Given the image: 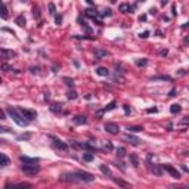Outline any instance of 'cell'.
I'll return each instance as SVG.
<instances>
[{
    "label": "cell",
    "mask_w": 189,
    "mask_h": 189,
    "mask_svg": "<svg viewBox=\"0 0 189 189\" xmlns=\"http://www.w3.org/2000/svg\"><path fill=\"white\" fill-rule=\"evenodd\" d=\"M33 14H34V18H40V7L39 6L33 7Z\"/></svg>",
    "instance_id": "obj_25"
},
{
    "label": "cell",
    "mask_w": 189,
    "mask_h": 189,
    "mask_svg": "<svg viewBox=\"0 0 189 189\" xmlns=\"http://www.w3.org/2000/svg\"><path fill=\"white\" fill-rule=\"evenodd\" d=\"M127 130L130 132V133H137V132H142L143 127H142V126H128Z\"/></svg>",
    "instance_id": "obj_19"
},
{
    "label": "cell",
    "mask_w": 189,
    "mask_h": 189,
    "mask_svg": "<svg viewBox=\"0 0 189 189\" xmlns=\"http://www.w3.org/2000/svg\"><path fill=\"white\" fill-rule=\"evenodd\" d=\"M146 59H142V61H136V65H137V67H143V65H146Z\"/></svg>",
    "instance_id": "obj_33"
},
{
    "label": "cell",
    "mask_w": 189,
    "mask_h": 189,
    "mask_svg": "<svg viewBox=\"0 0 189 189\" xmlns=\"http://www.w3.org/2000/svg\"><path fill=\"white\" fill-rule=\"evenodd\" d=\"M108 52H103V50H96V56L98 58H102V56H108Z\"/></svg>",
    "instance_id": "obj_31"
},
{
    "label": "cell",
    "mask_w": 189,
    "mask_h": 189,
    "mask_svg": "<svg viewBox=\"0 0 189 189\" xmlns=\"http://www.w3.org/2000/svg\"><path fill=\"white\" fill-rule=\"evenodd\" d=\"M93 158H94L93 154H84V155H83V160H84V161H87V162L93 161Z\"/></svg>",
    "instance_id": "obj_24"
},
{
    "label": "cell",
    "mask_w": 189,
    "mask_h": 189,
    "mask_svg": "<svg viewBox=\"0 0 189 189\" xmlns=\"http://www.w3.org/2000/svg\"><path fill=\"white\" fill-rule=\"evenodd\" d=\"M52 141H53V148L58 149V151H61V152H68L69 148H68V145L65 142H62L61 139H58V137H52Z\"/></svg>",
    "instance_id": "obj_4"
},
{
    "label": "cell",
    "mask_w": 189,
    "mask_h": 189,
    "mask_svg": "<svg viewBox=\"0 0 189 189\" xmlns=\"http://www.w3.org/2000/svg\"><path fill=\"white\" fill-rule=\"evenodd\" d=\"M15 22H16L19 27H25V24H27V21H25V16H24V15H18V16H16V19H15Z\"/></svg>",
    "instance_id": "obj_18"
},
{
    "label": "cell",
    "mask_w": 189,
    "mask_h": 189,
    "mask_svg": "<svg viewBox=\"0 0 189 189\" xmlns=\"http://www.w3.org/2000/svg\"><path fill=\"white\" fill-rule=\"evenodd\" d=\"M15 52L14 50H9V49H0V56L3 58V59H12L15 58Z\"/></svg>",
    "instance_id": "obj_9"
},
{
    "label": "cell",
    "mask_w": 189,
    "mask_h": 189,
    "mask_svg": "<svg viewBox=\"0 0 189 189\" xmlns=\"http://www.w3.org/2000/svg\"><path fill=\"white\" fill-rule=\"evenodd\" d=\"M161 56H167V50H162V52H161Z\"/></svg>",
    "instance_id": "obj_44"
},
{
    "label": "cell",
    "mask_w": 189,
    "mask_h": 189,
    "mask_svg": "<svg viewBox=\"0 0 189 189\" xmlns=\"http://www.w3.org/2000/svg\"><path fill=\"white\" fill-rule=\"evenodd\" d=\"M99 169H101V171L103 173V174L109 176V177L112 176V171H111V169H109V167L107 166V164H101V166H99Z\"/></svg>",
    "instance_id": "obj_17"
},
{
    "label": "cell",
    "mask_w": 189,
    "mask_h": 189,
    "mask_svg": "<svg viewBox=\"0 0 189 189\" xmlns=\"http://www.w3.org/2000/svg\"><path fill=\"white\" fill-rule=\"evenodd\" d=\"M126 139H127V141L130 142L132 145H135V146H139V145H141V142H142L139 137H136V136H133V135H130V133H128V135H126Z\"/></svg>",
    "instance_id": "obj_11"
},
{
    "label": "cell",
    "mask_w": 189,
    "mask_h": 189,
    "mask_svg": "<svg viewBox=\"0 0 189 189\" xmlns=\"http://www.w3.org/2000/svg\"><path fill=\"white\" fill-rule=\"evenodd\" d=\"M152 171H154L157 176H161V170H160V167H158V166H154V167H152Z\"/></svg>",
    "instance_id": "obj_32"
},
{
    "label": "cell",
    "mask_w": 189,
    "mask_h": 189,
    "mask_svg": "<svg viewBox=\"0 0 189 189\" xmlns=\"http://www.w3.org/2000/svg\"><path fill=\"white\" fill-rule=\"evenodd\" d=\"M170 188L171 189H189L186 185H171Z\"/></svg>",
    "instance_id": "obj_30"
},
{
    "label": "cell",
    "mask_w": 189,
    "mask_h": 189,
    "mask_svg": "<svg viewBox=\"0 0 189 189\" xmlns=\"http://www.w3.org/2000/svg\"><path fill=\"white\" fill-rule=\"evenodd\" d=\"M6 111H7V114L10 115V118H12V120H14L18 126H21V127H25V126H28V121L22 118V115H21L19 112L14 108V107H7Z\"/></svg>",
    "instance_id": "obj_2"
},
{
    "label": "cell",
    "mask_w": 189,
    "mask_h": 189,
    "mask_svg": "<svg viewBox=\"0 0 189 189\" xmlns=\"http://www.w3.org/2000/svg\"><path fill=\"white\" fill-rule=\"evenodd\" d=\"M0 18L3 19H7L9 18V14H7V7L3 2H0Z\"/></svg>",
    "instance_id": "obj_12"
},
{
    "label": "cell",
    "mask_w": 189,
    "mask_h": 189,
    "mask_svg": "<svg viewBox=\"0 0 189 189\" xmlns=\"http://www.w3.org/2000/svg\"><path fill=\"white\" fill-rule=\"evenodd\" d=\"M130 161L133 162V166H135V167L139 166V160H137V157L136 155H130Z\"/></svg>",
    "instance_id": "obj_26"
},
{
    "label": "cell",
    "mask_w": 189,
    "mask_h": 189,
    "mask_svg": "<svg viewBox=\"0 0 189 189\" xmlns=\"http://www.w3.org/2000/svg\"><path fill=\"white\" fill-rule=\"evenodd\" d=\"M61 182H84L90 183L94 180V176L87 171H73V173H64L59 177Z\"/></svg>",
    "instance_id": "obj_1"
},
{
    "label": "cell",
    "mask_w": 189,
    "mask_h": 189,
    "mask_svg": "<svg viewBox=\"0 0 189 189\" xmlns=\"http://www.w3.org/2000/svg\"><path fill=\"white\" fill-rule=\"evenodd\" d=\"M5 118H6L5 112H3V111H0V120H5Z\"/></svg>",
    "instance_id": "obj_41"
},
{
    "label": "cell",
    "mask_w": 189,
    "mask_h": 189,
    "mask_svg": "<svg viewBox=\"0 0 189 189\" xmlns=\"http://www.w3.org/2000/svg\"><path fill=\"white\" fill-rule=\"evenodd\" d=\"M61 107H62L61 103H59V105H58V103H55V105H52V108H50V109H52L53 112H59V111H61V109H62Z\"/></svg>",
    "instance_id": "obj_27"
},
{
    "label": "cell",
    "mask_w": 189,
    "mask_h": 189,
    "mask_svg": "<svg viewBox=\"0 0 189 189\" xmlns=\"http://www.w3.org/2000/svg\"><path fill=\"white\" fill-rule=\"evenodd\" d=\"M180 105H179V103H173V105H171V107H170V112H171V114H176V112H180Z\"/></svg>",
    "instance_id": "obj_23"
},
{
    "label": "cell",
    "mask_w": 189,
    "mask_h": 189,
    "mask_svg": "<svg viewBox=\"0 0 189 189\" xmlns=\"http://www.w3.org/2000/svg\"><path fill=\"white\" fill-rule=\"evenodd\" d=\"M161 169L166 170L167 173H170V174L173 176V177H176V179H179V177H180V173H179L173 166H170V164H164V166H161Z\"/></svg>",
    "instance_id": "obj_7"
},
{
    "label": "cell",
    "mask_w": 189,
    "mask_h": 189,
    "mask_svg": "<svg viewBox=\"0 0 189 189\" xmlns=\"http://www.w3.org/2000/svg\"><path fill=\"white\" fill-rule=\"evenodd\" d=\"M115 107H117V102L112 101V102H109L108 105L103 108V112H108V111H112V109H115Z\"/></svg>",
    "instance_id": "obj_21"
},
{
    "label": "cell",
    "mask_w": 189,
    "mask_h": 189,
    "mask_svg": "<svg viewBox=\"0 0 189 189\" xmlns=\"http://www.w3.org/2000/svg\"><path fill=\"white\" fill-rule=\"evenodd\" d=\"M148 36H149V33H148V31H145V33H143V34H141V37H143V39H146Z\"/></svg>",
    "instance_id": "obj_43"
},
{
    "label": "cell",
    "mask_w": 189,
    "mask_h": 189,
    "mask_svg": "<svg viewBox=\"0 0 189 189\" xmlns=\"http://www.w3.org/2000/svg\"><path fill=\"white\" fill-rule=\"evenodd\" d=\"M102 16H111V9H105L103 14H102Z\"/></svg>",
    "instance_id": "obj_35"
},
{
    "label": "cell",
    "mask_w": 189,
    "mask_h": 189,
    "mask_svg": "<svg viewBox=\"0 0 189 189\" xmlns=\"http://www.w3.org/2000/svg\"><path fill=\"white\" fill-rule=\"evenodd\" d=\"M9 162H10L9 157L5 154H0V167H6V166H9Z\"/></svg>",
    "instance_id": "obj_15"
},
{
    "label": "cell",
    "mask_w": 189,
    "mask_h": 189,
    "mask_svg": "<svg viewBox=\"0 0 189 189\" xmlns=\"http://www.w3.org/2000/svg\"><path fill=\"white\" fill-rule=\"evenodd\" d=\"M103 148L107 149V151H112L114 146H112V143H111V142H105V143H103Z\"/></svg>",
    "instance_id": "obj_29"
},
{
    "label": "cell",
    "mask_w": 189,
    "mask_h": 189,
    "mask_svg": "<svg viewBox=\"0 0 189 189\" xmlns=\"http://www.w3.org/2000/svg\"><path fill=\"white\" fill-rule=\"evenodd\" d=\"M31 185L30 183H16V185H6L5 189H30Z\"/></svg>",
    "instance_id": "obj_10"
},
{
    "label": "cell",
    "mask_w": 189,
    "mask_h": 189,
    "mask_svg": "<svg viewBox=\"0 0 189 189\" xmlns=\"http://www.w3.org/2000/svg\"><path fill=\"white\" fill-rule=\"evenodd\" d=\"M19 160L22 164H37L39 162V158H30V157H25V155H22Z\"/></svg>",
    "instance_id": "obj_13"
},
{
    "label": "cell",
    "mask_w": 189,
    "mask_h": 189,
    "mask_svg": "<svg viewBox=\"0 0 189 189\" xmlns=\"http://www.w3.org/2000/svg\"><path fill=\"white\" fill-rule=\"evenodd\" d=\"M0 132H6V133H9V132H12V130L7 128V127H0Z\"/></svg>",
    "instance_id": "obj_40"
},
{
    "label": "cell",
    "mask_w": 189,
    "mask_h": 189,
    "mask_svg": "<svg viewBox=\"0 0 189 189\" xmlns=\"http://www.w3.org/2000/svg\"><path fill=\"white\" fill-rule=\"evenodd\" d=\"M61 21H62V16L59 15V16H56V24H61Z\"/></svg>",
    "instance_id": "obj_42"
},
{
    "label": "cell",
    "mask_w": 189,
    "mask_h": 189,
    "mask_svg": "<svg viewBox=\"0 0 189 189\" xmlns=\"http://www.w3.org/2000/svg\"><path fill=\"white\" fill-rule=\"evenodd\" d=\"M96 73H98V75H101V77H107V75L109 74L108 69H107V68H103V67H99L98 69H96Z\"/></svg>",
    "instance_id": "obj_20"
},
{
    "label": "cell",
    "mask_w": 189,
    "mask_h": 189,
    "mask_svg": "<svg viewBox=\"0 0 189 189\" xmlns=\"http://www.w3.org/2000/svg\"><path fill=\"white\" fill-rule=\"evenodd\" d=\"M117 154H118V157H124V155H126V148L120 146V148L117 149Z\"/></svg>",
    "instance_id": "obj_28"
},
{
    "label": "cell",
    "mask_w": 189,
    "mask_h": 189,
    "mask_svg": "<svg viewBox=\"0 0 189 189\" xmlns=\"http://www.w3.org/2000/svg\"><path fill=\"white\" fill-rule=\"evenodd\" d=\"M114 182L117 183V185H120V186H123V188H126V189H130V188H132V185H130V183L123 182V180H120V179H114Z\"/></svg>",
    "instance_id": "obj_22"
},
{
    "label": "cell",
    "mask_w": 189,
    "mask_h": 189,
    "mask_svg": "<svg viewBox=\"0 0 189 189\" xmlns=\"http://www.w3.org/2000/svg\"><path fill=\"white\" fill-rule=\"evenodd\" d=\"M118 9H120L121 12H126V14H132V10L135 9V6H130L128 3H121V5L118 6Z\"/></svg>",
    "instance_id": "obj_14"
},
{
    "label": "cell",
    "mask_w": 189,
    "mask_h": 189,
    "mask_svg": "<svg viewBox=\"0 0 189 189\" xmlns=\"http://www.w3.org/2000/svg\"><path fill=\"white\" fill-rule=\"evenodd\" d=\"M155 80H171V78H170V77H167V75H166V77L162 75V77H155Z\"/></svg>",
    "instance_id": "obj_38"
},
{
    "label": "cell",
    "mask_w": 189,
    "mask_h": 189,
    "mask_svg": "<svg viewBox=\"0 0 189 189\" xmlns=\"http://www.w3.org/2000/svg\"><path fill=\"white\" fill-rule=\"evenodd\" d=\"M74 124H86L87 123V118L84 117V115H77V117H74Z\"/></svg>",
    "instance_id": "obj_16"
},
{
    "label": "cell",
    "mask_w": 189,
    "mask_h": 189,
    "mask_svg": "<svg viewBox=\"0 0 189 189\" xmlns=\"http://www.w3.org/2000/svg\"><path fill=\"white\" fill-rule=\"evenodd\" d=\"M49 9H50V14L55 15V5L53 3H50V5H49Z\"/></svg>",
    "instance_id": "obj_36"
},
{
    "label": "cell",
    "mask_w": 189,
    "mask_h": 189,
    "mask_svg": "<svg viewBox=\"0 0 189 189\" xmlns=\"http://www.w3.org/2000/svg\"><path fill=\"white\" fill-rule=\"evenodd\" d=\"M21 169L24 170L25 173H28V174H36V173L40 170V167H39V166H36V164H24Z\"/></svg>",
    "instance_id": "obj_6"
},
{
    "label": "cell",
    "mask_w": 189,
    "mask_h": 189,
    "mask_svg": "<svg viewBox=\"0 0 189 189\" xmlns=\"http://www.w3.org/2000/svg\"><path fill=\"white\" fill-rule=\"evenodd\" d=\"M124 112H126V114H130V112H132V109L128 108L127 105H124Z\"/></svg>",
    "instance_id": "obj_39"
},
{
    "label": "cell",
    "mask_w": 189,
    "mask_h": 189,
    "mask_svg": "<svg viewBox=\"0 0 189 189\" xmlns=\"http://www.w3.org/2000/svg\"><path fill=\"white\" fill-rule=\"evenodd\" d=\"M73 146H75V148H81V149H90V151H96V148H94L92 143H80V142H77V141H73Z\"/></svg>",
    "instance_id": "obj_8"
},
{
    "label": "cell",
    "mask_w": 189,
    "mask_h": 189,
    "mask_svg": "<svg viewBox=\"0 0 189 189\" xmlns=\"http://www.w3.org/2000/svg\"><path fill=\"white\" fill-rule=\"evenodd\" d=\"M75 98H77V93H75L74 90H73V92H69V93H68V99H75Z\"/></svg>",
    "instance_id": "obj_34"
},
{
    "label": "cell",
    "mask_w": 189,
    "mask_h": 189,
    "mask_svg": "<svg viewBox=\"0 0 189 189\" xmlns=\"http://www.w3.org/2000/svg\"><path fill=\"white\" fill-rule=\"evenodd\" d=\"M0 83H2V78H0Z\"/></svg>",
    "instance_id": "obj_45"
},
{
    "label": "cell",
    "mask_w": 189,
    "mask_h": 189,
    "mask_svg": "<svg viewBox=\"0 0 189 189\" xmlns=\"http://www.w3.org/2000/svg\"><path fill=\"white\" fill-rule=\"evenodd\" d=\"M146 112H148V114H152V112H158V109L157 108H149V109H146Z\"/></svg>",
    "instance_id": "obj_37"
},
{
    "label": "cell",
    "mask_w": 189,
    "mask_h": 189,
    "mask_svg": "<svg viewBox=\"0 0 189 189\" xmlns=\"http://www.w3.org/2000/svg\"><path fill=\"white\" fill-rule=\"evenodd\" d=\"M19 114L24 117V118H27V121H33L37 118V112L34 111V109H28V108H21L19 109Z\"/></svg>",
    "instance_id": "obj_3"
},
{
    "label": "cell",
    "mask_w": 189,
    "mask_h": 189,
    "mask_svg": "<svg viewBox=\"0 0 189 189\" xmlns=\"http://www.w3.org/2000/svg\"><path fill=\"white\" fill-rule=\"evenodd\" d=\"M103 128H105L107 133H111V135H117V133L120 132V126L115 124V123H107Z\"/></svg>",
    "instance_id": "obj_5"
}]
</instances>
